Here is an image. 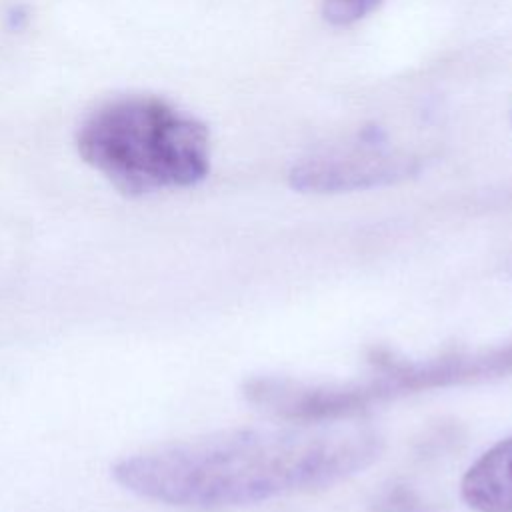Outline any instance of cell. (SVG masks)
I'll use <instances>...</instances> for the list:
<instances>
[{"instance_id": "cell-7", "label": "cell", "mask_w": 512, "mask_h": 512, "mask_svg": "<svg viewBox=\"0 0 512 512\" xmlns=\"http://www.w3.org/2000/svg\"><path fill=\"white\" fill-rule=\"evenodd\" d=\"M380 0H322V14L336 26H348L364 18Z\"/></svg>"}, {"instance_id": "cell-1", "label": "cell", "mask_w": 512, "mask_h": 512, "mask_svg": "<svg viewBox=\"0 0 512 512\" xmlns=\"http://www.w3.org/2000/svg\"><path fill=\"white\" fill-rule=\"evenodd\" d=\"M380 452L382 438L364 428L230 430L132 454L112 476L146 500L224 510L328 488Z\"/></svg>"}, {"instance_id": "cell-4", "label": "cell", "mask_w": 512, "mask_h": 512, "mask_svg": "<svg viewBox=\"0 0 512 512\" xmlns=\"http://www.w3.org/2000/svg\"><path fill=\"white\" fill-rule=\"evenodd\" d=\"M376 144L372 136L362 142V148L304 160L292 168L290 184L300 192L328 194L392 184L416 172L412 160L384 154Z\"/></svg>"}, {"instance_id": "cell-5", "label": "cell", "mask_w": 512, "mask_h": 512, "mask_svg": "<svg viewBox=\"0 0 512 512\" xmlns=\"http://www.w3.org/2000/svg\"><path fill=\"white\" fill-rule=\"evenodd\" d=\"M460 492L476 512H512V436L488 448L466 470Z\"/></svg>"}, {"instance_id": "cell-6", "label": "cell", "mask_w": 512, "mask_h": 512, "mask_svg": "<svg viewBox=\"0 0 512 512\" xmlns=\"http://www.w3.org/2000/svg\"><path fill=\"white\" fill-rule=\"evenodd\" d=\"M370 512H438L406 484H390L370 500Z\"/></svg>"}, {"instance_id": "cell-2", "label": "cell", "mask_w": 512, "mask_h": 512, "mask_svg": "<svg viewBox=\"0 0 512 512\" xmlns=\"http://www.w3.org/2000/svg\"><path fill=\"white\" fill-rule=\"evenodd\" d=\"M78 154L126 196L194 186L210 170L208 130L154 96L98 106L80 124Z\"/></svg>"}, {"instance_id": "cell-3", "label": "cell", "mask_w": 512, "mask_h": 512, "mask_svg": "<svg viewBox=\"0 0 512 512\" xmlns=\"http://www.w3.org/2000/svg\"><path fill=\"white\" fill-rule=\"evenodd\" d=\"M370 360V370L354 380L308 384L258 376L250 378L242 392L262 412L288 422H334L402 396L512 376V342L478 350H454L422 360L396 358L378 350Z\"/></svg>"}]
</instances>
